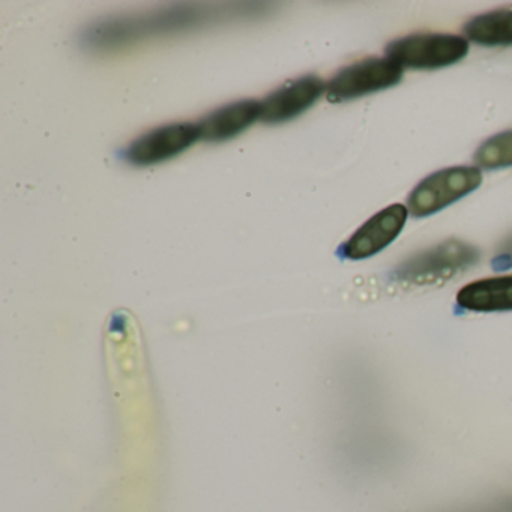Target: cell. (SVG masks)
Here are the masks:
<instances>
[{
  "mask_svg": "<svg viewBox=\"0 0 512 512\" xmlns=\"http://www.w3.org/2000/svg\"><path fill=\"white\" fill-rule=\"evenodd\" d=\"M200 20L202 17L199 10L182 8V10L161 11L151 20H113V22L101 23L89 31L88 41L94 47L122 46L124 43L136 41L137 38L188 28L196 25Z\"/></svg>",
  "mask_w": 512,
  "mask_h": 512,
  "instance_id": "5b68a950",
  "label": "cell"
},
{
  "mask_svg": "<svg viewBox=\"0 0 512 512\" xmlns=\"http://www.w3.org/2000/svg\"><path fill=\"white\" fill-rule=\"evenodd\" d=\"M478 260V251L460 241H448L416 254L395 271L401 283L425 286L443 283L469 269Z\"/></svg>",
  "mask_w": 512,
  "mask_h": 512,
  "instance_id": "3957f363",
  "label": "cell"
},
{
  "mask_svg": "<svg viewBox=\"0 0 512 512\" xmlns=\"http://www.w3.org/2000/svg\"><path fill=\"white\" fill-rule=\"evenodd\" d=\"M326 92V85L316 76L292 80L262 101V118L265 124H284L298 118L314 106Z\"/></svg>",
  "mask_w": 512,
  "mask_h": 512,
  "instance_id": "ba28073f",
  "label": "cell"
},
{
  "mask_svg": "<svg viewBox=\"0 0 512 512\" xmlns=\"http://www.w3.org/2000/svg\"><path fill=\"white\" fill-rule=\"evenodd\" d=\"M200 139L199 125L191 122L163 125L134 140L124 151L133 166H155L178 157Z\"/></svg>",
  "mask_w": 512,
  "mask_h": 512,
  "instance_id": "8992f818",
  "label": "cell"
},
{
  "mask_svg": "<svg viewBox=\"0 0 512 512\" xmlns=\"http://www.w3.org/2000/svg\"><path fill=\"white\" fill-rule=\"evenodd\" d=\"M403 79V67L391 58H368L343 68L326 85L331 103L356 100L374 92L385 91Z\"/></svg>",
  "mask_w": 512,
  "mask_h": 512,
  "instance_id": "277c9868",
  "label": "cell"
},
{
  "mask_svg": "<svg viewBox=\"0 0 512 512\" xmlns=\"http://www.w3.org/2000/svg\"><path fill=\"white\" fill-rule=\"evenodd\" d=\"M467 40L479 46H512V10L491 11L475 17L464 26Z\"/></svg>",
  "mask_w": 512,
  "mask_h": 512,
  "instance_id": "8fae6325",
  "label": "cell"
},
{
  "mask_svg": "<svg viewBox=\"0 0 512 512\" xmlns=\"http://www.w3.org/2000/svg\"><path fill=\"white\" fill-rule=\"evenodd\" d=\"M509 254H512V242L509 244Z\"/></svg>",
  "mask_w": 512,
  "mask_h": 512,
  "instance_id": "4fadbf2b",
  "label": "cell"
},
{
  "mask_svg": "<svg viewBox=\"0 0 512 512\" xmlns=\"http://www.w3.org/2000/svg\"><path fill=\"white\" fill-rule=\"evenodd\" d=\"M407 215L409 211L400 203L377 212L353 233L352 238L341 247V254L350 260H364L376 256L403 232Z\"/></svg>",
  "mask_w": 512,
  "mask_h": 512,
  "instance_id": "52a82bcc",
  "label": "cell"
},
{
  "mask_svg": "<svg viewBox=\"0 0 512 512\" xmlns=\"http://www.w3.org/2000/svg\"><path fill=\"white\" fill-rule=\"evenodd\" d=\"M262 118V101L242 100L226 104L197 122L200 139L206 142H226L247 131Z\"/></svg>",
  "mask_w": 512,
  "mask_h": 512,
  "instance_id": "9c48e42d",
  "label": "cell"
},
{
  "mask_svg": "<svg viewBox=\"0 0 512 512\" xmlns=\"http://www.w3.org/2000/svg\"><path fill=\"white\" fill-rule=\"evenodd\" d=\"M469 53L466 38L449 34H415L392 41L386 56L403 68L437 70L463 61Z\"/></svg>",
  "mask_w": 512,
  "mask_h": 512,
  "instance_id": "7a4b0ae2",
  "label": "cell"
},
{
  "mask_svg": "<svg viewBox=\"0 0 512 512\" xmlns=\"http://www.w3.org/2000/svg\"><path fill=\"white\" fill-rule=\"evenodd\" d=\"M482 184L478 167L455 166L439 170L416 185L407 199V211L415 218L430 217L469 196Z\"/></svg>",
  "mask_w": 512,
  "mask_h": 512,
  "instance_id": "6da1fadb",
  "label": "cell"
},
{
  "mask_svg": "<svg viewBox=\"0 0 512 512\" xmlns=\"http://www.w3.org/2000/svg\"><path fill=\"white\" fill-rule=\"evenodd\" d=\"M457 304L476 313L512 311V277L473 281L458 292Z\"/></svg>",
  "mask_w": 512,
  "mask_h": 512,
  "instance_id": "30bf717a",
  "label": "cell"
},
{
  "mask_svg": "<svg viewBox=\"0 0 512 512\" xmlns=\"http://www.w3.org/2000/svg\"><path fill=\"white\" fill-rule=\"evenodd\" d=\"M475 163L485 170L512 166V130L503 131L485 140L475 152Z\"/></svg>",
  "mask_w": 512,
  "mask_h": 512,
  "instance_id": "7c38bea8",
  "label": "cell"
}]
</instances>
